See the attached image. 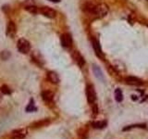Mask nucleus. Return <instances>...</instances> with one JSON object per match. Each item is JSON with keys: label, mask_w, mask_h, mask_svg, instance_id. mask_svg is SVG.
I'll use <instances>...</instances> for the list:
<instances>
[{"label": "nucleus", "mask_w": 148, "mask_h": 139, "mask_svg": "<svg viewBox=\"0 0 148 139\" xmlns=\"http://www.w3.org/2000/svg\"><path fill=\"white\" fill-rule=\"evenodd\" d=\"M10 56V54L7 52V51H4L2 54H1V58H3V60H7V58H9Z\"/></svg>", "instance_id": "nucleus-21"}, {"label": "nucleus", "mask_w": 148, "mask_h": 139, "mask_svg": "<svg viewBox=\"0 0 148 139\" xmlns=\"http://www.w3.org/2000/svg\"><path fill=\"white\" fill-rule=\"evenodd\" d=\"M49 1H51V2H54V3H59L60 0H49Z\"/></svg>", "instance_id": "nucleus-23"}, {"label": "nucleus", "mask_w": 148, "mask_h": 139, "mask_svg": "<svg viewBox=\"0 0 148 139\" xmlns=\"http://www.w3.org/2000/svg\"><path fill=\"white\" fill-rule=\"evenodd\" d=\"M0 89H1V93H2V94H4V95H9L10 93H11L9 87L7 86V85H2Z\"/></svg>", "instance_id": "nucleus-18"}, {"label": "nucleus", "mask_w": 148, "mask_h": 139, "mask_svg": "<svg viewBox=\"0 0 148 139\" xmlns=\"http://www.w3.org/2000/svg\"><path fill=\"white\" fill-rule=\"evenodd\" d=\"M94 12L99 17H103L108 13V7H106V6L104 5V4H101V5H99V6L94 7Z\"/></svg>", "instance_id": "nucleus-6"}, {"label": "nucleus", "mask_w": 148, "mask_h": 139, "mask_svg": "<svg viewBox=\"0 0 148 139\" xmlns=\"http://www.w3.org/2000/svg\"><path fill=\"white\" fill-rule=\"evenodd\" d=\"M72 57L74 58V60L77 62V64L79 66H83L84 65V58H83V56L78 52V51H74L72 54Z\"/></svg>", "instance_id": "nucleus-9"}, {"label": "nucleus", "mask_w": 148, "mask_h": 139, "mask_svg": "<svg viewBox=\"0 0 148 139\" xmlns=\"http://www.w3.org/2000/svg\"><path fill=\"white\" fill-rule=\"evenodd\" d=\"M93 46H94V50H96V53L97 56L100 57V58L103 57V52H102V49H101V47H100L99 43H98L97 41L94 40V41H93Z\"/></svg>", "instance_id": "nucleus-13"}, {"label": "nucleus", "mask_w": 148, "mask_h": 139, "mask_svg": "<svg viewBox=\"0 0 148 139\" xmlns=\"http://www.w3.org/2000/svg\"><path fill=\"white\" fill-rule=\"evenodd\" d=\"M49 123H50V120H49V119H43L41 121H35V123H32L31 124V128H34V129L41 128V127H44V126L48 125Z\"/></svg>", "instance_id": "nucleus-7"}, {"label": "nucleus", "mask_w": 148, "mask_h": 139, "mask_svg": "<svg viewBox=\"0 0 148 139\" xmlns=\"http://www.w3.org/2000/svg\"><path fill=\"white\" fill-rule=\"evenodd\" d=\"M115 99H116V101H118V102H121L123 99L122 92L120 88H118V89L115 90Z\"/></svg>", "instance_id": "nucleus-16"}, {"label": "nucleus", "mask_w": 148, "mask_h": 139, "mask_svg": "<svg viewBox=\"0 0 148 139\" xmlns=\"http://www.w3.org/2000/svg\"><path fill=\"white\" fill-rule=\"evenodd\" d=\"M18 49L20 53L22 54H27L29 51H30L31 49V45H30V43L24 38H22L18 41Z\"/></svg>", "instance_id": "nucleus-1"}, {"label": "nucleus", "mask_w": 148, "mask_h": 139, "mask_svg": "<svg viewBox=\"0 0 148 139\" xmlns=\"http://www.w3.org/2000/svg\"><path fill=\"white\" fill-rule=\"evenodd\" d=\"M92 126L94 129H103L106 126V121H94V123H92Z\"/></svg>", "instance_id": "nucleus-14"}, {"label": "nucleus", "mask_w": 148, "mask_h": 139, "mask_svg": "<svg viewBox=\"0 0 148 139\" xmlns=\"http://www.w3.org/2000/svg\"><path fill=\"white\" fill-rule=\"evenodd\" d=\"M93 112H94V114H97V107H96V104H94V108H93Z\"/></svg>", "instance_id": "nucleus-22"}, {"label": "nucleus", "mask_w": 148, "mask_h": 139, "mask_svg": "<svg viewBox=\"0 0 148 139\" xmlns=\"http://www.w3.org/2000/svg\"><path fill=\"white\" fill-rule=\"evenodd\" d=\"M86 96H87V100L89 103H94V101L96 99V94L94 91V87L91 85H89L86 87Z\"/></svg>", "instance_id": "nucleus-2"}, {"label": "nucleus", "mask_w": 148, "mask_h": 139, "mask_svg": "<svg viewBox=\"0 0 148 139\" xmlns=\"http://www.w3.org/2000/svg\"><path fill=\"white\" fill-rule=\"evenodd\" d=\"M42 98L46 102L50 103L53 101V98H54V93L51 91H44L42 93Z\"/></svg>", "instance_id": "nucleus-10"}, {"label": "nucleus", "mask_w": 148, "mask_h": 139, "mask_svg": "<svg viewBox=\"0 0 148 139\" xmlns=\"http://www.w3.org/2000/svg\"><path fill=\"white\" fill-rule=\"evenodd\" d=\"M133 128H145V124H135V125H130V126H127V127L123 128V131H128L130 129H133Z\"/></svg>", "instance_id": "nucleus-17"}, {"label": "nucleus", "mask_w": 148, "mask_h": 139, "mask_svg": "<svg viewBox=\"0 0 148 139\" xmlns=\"http://www.w3.org/2000/svg\"><path fill=\"white\" fill-rule=\"evenodd\" d=\"M27 136L26 129H18L11 133L10 138L11 139H24Z\"/></svg>", "instance_id": "nucleus-4"}, {"label": "nucleus", "mask_w": 148, "mask_h": 139, "mask_svg": "<svg viewBox=\"0 0 148 139\" xmlns=\"http://www.w3.org/2000/svg\"><path fill=\"white\" fill-rule=\"evenodd\" d=\"M26 9L29 11V12H32V13H37V12H39V9H37V7L34 6V5H32V6H28V7H25Z\"/></svg>", "instance_id": "nucleus-19"}, {"label": "nucleus", "mask_w": 148, "mask_h": 139, "mask_svg": "<svg viewBox=\"0 0 148 139\" xmlns=\"http://www.w3.org/2000/svg\"><path fill=\"white\" fill-rule=\"evenodd\" d=\"M126 83H128V85H136V86H140L143 85V82L142 80H140L136 77H133V76H130V77H127L125 79Z\"/></svg>", "instance_id": "nucleus-8"}, {"label": "nucleus", "mask_w": 148, "mask_h": 139, "mask_svg": "<svg viewBox=\"0 0 148 139\" xmlns=\"http://www.w3.org/2000/svg\"><path fill=\"white\" fill-rule=\"evenodd\" d=\"M47 79L50 81L52 83H57L59 82V77L54 71H49L47 73Z\"/></svg>", "instance_id": "nucleus-12"}, {"label": "nucleus", "mask_w": 148, "mask_h": 139, "mask_svg": "<svg viewBox=\"0 0 148 139\" xmlns=\"http://www.w3.org/2000/svg\"><path fill=\"white\" fill-rule=\"evenodd\" d=\"M39 12H40V13H42L44 16H46V17H47V18H50V19L55 18L56 15H57V12L54 9H52L51 7H40L39 8Z\"/></svg>", "instance_id": "nucleus-3"}, {"label": "nucleus", "mask_w": 148, "mask_h": 139, "mask_svg": "<svg viewBox=\"0 0 148 139\" xmlns=\"http://www.w3.org/2000/svg\"><path fill=\"white\" fill-rule=\"evenodd\" d=\"M16 32H17V28H16L15 23L13 22H9V24H7V35L13 37L15 35Z\"/></svg>", "instance_id": "nucleus-11"}, {"label": "nucleus", "mask_w": 148, "mask_h": 139, "mask_svg": "<svg viewBox=\"0 0 148 139\" xmlns=\"http://www.w3.org/2000/svg\"><path fill=\"white\" fill-rule=\"evenodd\" d=\"M93 70H94V74H96V76L98 79H100V80H104V76H103L102 71H101V70H100L99 68H98L97 66L94 65V66L93 67Z\"/></svg>", "instance_id": "nucleus-15"}, {"label": "nucleus", "mask_w": 148, "mask_h": 139, "mask_svg": "<svg viewBox=\"0 0 148 139\" xmlns=\"http://www.w3.org/2000/svg\"><path fill=\"white\" fill-rule=\"evenodd\" d=\"M36 111V108L34 107V100H31V103L28 105V107L26 108V111L27 112H32V111Z\"/></svg>", "instance_id": "nucleus-20"}, {"label": "nucleus", "mask_w": 148, "mask_h": 139, "mask_svg": "<svg viewBox=\"0 0 148 139\" xmlns=\"http://www.w3.org/2000/svg\"><path fill=\"white\" fill-rule=\"evenodd\" d=\"M60 41H61V45H62L66 48H69L71 46L72 39L69 33H63L60 37Z\"/></svg>", "instance_id": "nucleus-5"}, {"label": "nucleus", "mask_w": 148, "mask_h": 139, "mask_svg": "<svg viewBox=\"0 0 148 139\" xmlns=\"http://www.w3.org/2000/svg\"><path fill=\"white\" fill-rule=\"evenodd\" d=\"M2 100V93H1V91H0V101Z\"/></svg>", "instance_id": "nucleus-24"}]
</instances>
